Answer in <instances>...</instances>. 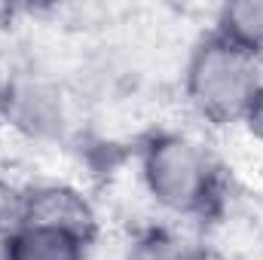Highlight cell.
I'll return each instance as SVG.
<instances>
[{"label":"cell","mask_w":263,"mask_h":260,"mask_svg":"<svg viewBox=\"0 0 263 260\" xmlns=\"http://www.w3.org/2000/svg\"><path fill=\"white\" fill-rule=\"evenodd\" d=\"M190 89L208 114H245L257 95V65L254 55L233 46L223 37L202 43L190 67Z\"/></svg>","instance_id":"obj_1"},{"label":"cell","mask_w":263,"mask_h":260,"mask_svg":"<svg viewBox=\"0 0 263 260\" xmlns=\"http://www.w3.org/2000/svg\"><path fill=\"white\" fill-rule=\"evenodd\" d=\"M150 178L153 190L162 193L159 199L178 208H190L193 202H199L196 193H202V184L208 187V162L199 150H193V144L168 141L159 147V153H153Z\"/></svg>","instance_id":"obj_2"},{"label":"cell","mask_w":263,"mask_h":260,"mask_svg":"<svg viewBox=\"0 0 263 260\" xmlns=\"http://www.w3.org/2000/svg\"><path fill=\"white\" fill-rule=\"evenodd\" d=\"M9 260H80L77 257V239L70 224H52V227H31L12 242Z\"/></svg>","instance_id":"obj_3"},{"label":"cell","mask_w":263,"mask_h":260,"mask_svg":"<svg viewBox=\"0 0 263 260\" xmlns=\"http://www.w3.org/2000/svg\"><path fill=\"white\" fill-rule=\"evenodd\" d=\"M217 37L245 49L248 55L263 52V3H230L220 12Z\"/></svg>","instance_id":"obj_4"},{"label":"cell","mask_w":263,"mask_h":260,"mask_svg":"<svg viewBox=\"0 0 263 260\" xmlns=\"http://www.w3.org/2000/svg\"><path fill=\"white\" fill-rule=\"evenodd\" d=\"M132 260H193L187 248H181V242H168V239H150L144 242Z\"/></svg>","instance_id":"obj_5"},{"label":"cell","mask_w":263,"mask_h":260,"mask_svg":"<svg viewBox=\"0 0 263 260\" xmlns=\"http://www.w3.org/2000/svg\"><path fill=\"white\" fill-rule=\"evenodd\" d=\"M245 117H248L251 129H257V135H263V89H257V95L251 98V104H248Z\"/></svg>","instance_id":"obj_6"}]
</instances>
